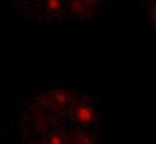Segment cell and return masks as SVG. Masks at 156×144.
<instances>
[{
	"mask_svg": "<svg viewBox=\"0 0 156 144\" xmlns=\"http://www.w3.org/2000/svg\"><path fill=\"white\" fill-rule=\"evenodd\" d=\"M62 140H64V139L60 138L59 135H52L51 138H50V142H51V143H62Z\"/></svg>",
	"mask_w": 156,
	"mask_h": 144,
	"instance_id": "cell-3",
	"label": "cell"
},
{
	"mask_svg": "<svg viewBox=\"0 0 156 144\" xmlns=\"http://www.w3.org/2000/svg\"><path fill=\"white\" fill-rule=\"evenodd\" d=\"M95 118L94 110L87 105L78 106L75 111V120L79 124H88Z\"/></svg>",
	"mask_w": 156,
	"mask_h": 144,
	"instance_id": "cell-1",
	"label": "cell"
},
{
	"mask_svg": "<svg viewBox=\"0 0 156 144\" xmlns=\"http://www.w3.org/2000/svg\"><path fill=\"white\" fill-rule=\"evenodd\" d=\"M151 17H152V19L156 22V8L153 9V11H152V13H151Z\"/></svg>",
	"mask_w": 156,
	"mask_h": 144,
	"instance_id": "cell-4",
	"label": "cell"
},
{
	"mask_svg": "<svg viewBox=\"0 0 156 144\" xmlns=\"http://www.w3.org/2000/svg\"><path fill=\"white\" fill-rule=\"evenodd\" d=\"M46 10L48 12H59L62 10V2L60 0H47L46 1Z\"/></svg>",
	"mask_w": 156,
	"mask_h": 144,
	"instance_id": "cell-2",
	"label": "cell"
}]
</instances>
